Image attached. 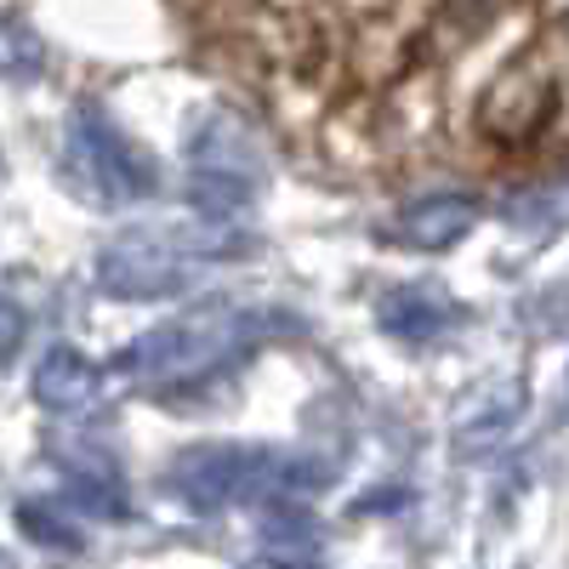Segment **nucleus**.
I'll return each instance as SVG.
<instances>
[{
  "mask_svg": "<svg viewBox=\"0 0 569 569\" xmlns=\"http://www.w3.org/2000/svg\"><path fill=\"white\" fill-rule=\"evenodd\" d=\"M302 319L284 308H246V302H200L154 330H142L137 342L114 359L120 376L149 388H182V382H206L222 365L251 353L268 337H297Z\"/></svg>",
  "mask_w": 569,
  "mask_h": 569,
  "instance_id": "obj_1",
  "label": "nucleus"
},
{
  "mask_svg": "<svg viewBox=\"0 0 569 569\" xmlns=\"http://www.w3.org/2000/svg\"><path fill=\"white\" fill-rule=\"evenodd\" d=\"M251 246L257 240L246 228H233V217H194L182 228H126L98 251L91 279L120 302H160L188 291L206 262L246 257Z\"/></svg>",
  "mask_w": 569,
  "mask_h": 569,
  "instance_id": "obj_2",
  "label": "nucleus"
},
{
  "mask_svg": "<svg viewBox=\"0 0 569 569\" xmlns=\"http://www.w3.org/2000/svg\"><path fill=\"white\" fill-rule=\"evenodd\" d=\"M325 479H330L325 461L279 445H194L166 467V490L194 512L240 507V501H284Z\"/></svg>",
  "mask_w": 569,
  "mask_h": 569,
  "instance_id": "obj_3",
  "label": "nucleus"
},
{
  "mask_svg": "<svg viewBox=\"0 0 569 569\" xmlns=\"http://www.w3.org/2000/svg\"><path fill=\"white\" fill-rule=\"evenodd\" d=\"M262 142L233 109H206L188 126V206L200 217H240L262 194Z\"/></svg>",
  "mask_w": 569,
  "mask_h": 569,
  "instance_id": "obj_4",
  "label": "nucleus"
},
{
  "mask_svg": "<svg viewBox=\"0 0 569 569\" xmlns=\"http://www.w3.org/2000/svg\"><path fill=\"white\" fill-rule=\"evenodd\" d=\"M63 182L91 206H131L154 194L160 171L154 154H142L103 109L80 103L63 131Z\"/></svg>",
  "mask_w": 569,
  "mask_h": 569,
  "instance_id": "obj_5",
  "label": "nucleus"
},
{
  "mask_svg": "<svg viewBox=\"0 0 569 569\" xmlns=\"http://www.w3.org/2000/svg\"><path fill=\"white\" fill-rule=\"evenodd\" d=\"M558 109V80L541 69V63H507L479 98V131L490 142H501V149H525V142H536L547 131Z\"/></svg>",
  "mask_w": 569,
  "mask_h": 569,
  "instance_id": "obj_6",
  "label": "nucleus"
},
{
  "mask_svg": "<svg viewBox=\"0 0 569 569\" xmlns=\"http://www.w3.org/2000/svg\"><path fill=\"white\" fill-rule=\"evenodd\" d=\"M472 228H479V200L472 194H427V200L399 206L376 233L405 251H450Z\"/></svg>",
  "mask_w": 569,
  "mask_h": 569,
  "instance_id": "obj_7",
  "label": "nucleus"
},
{
  "mask_svg": "<svg viewBox=\"0 0 569 569\" xmlns=\"http://www.w3.org/2000/svg\"><path fill=\"white\" fill-rule=\"evenodd\" d=\"M376 325H382L388 337L421 348V342L450 337L456 325H467V308H461L450 291H439V284L410 279V284H393V291L376 297Z\"/></svg>",
  "mask_w": 569,
  "mask_h": 569,
  "instance_id": "obj_8",
  "label": "nucleus"
},
{
  "mask_svg": "<svg viewBox=\"0 0 569 569\" xmlns=\"http://www.w3.org/2000/svg\"><path fill=\"white\" fill-rule=\"evenodd\" d=\"M34 405L46 416H58V421H80V416H91L103 405V370L91 365L80 348L58 342L34 365Z\"/></svg>",
  "mask_w": 569,
  "mask_h": 569,
  "instance_id": "obj_9",
  "label": "nucleus"
},
{
  "mask_svg": "<svg viewBox=\"0 0 569 569\" xmlns=\"http://www.w3.org/2000/svg\"><path fill=\"white\" fill-rule=\"evenodd\" d=\"M518 410H525V382H496L490 393H479V399L461 410V421H456V445H461V450H485V445H496L507 427H512Z\"/></svg>",
  "mask_w": 569,
  "mask_h": 569,
  "instance_id": "obj_10",
  "label": "nucleus"
},
{
  "mask_svg": "<svg viewBox=\"0 0 569 569\" xmlns=\"http://www.w3.org/2000/svg\"><path fill=\"white\" fill-rule=\"evenodd\" d=\"M507 228L530 233V240H547V233L569 228V182H541V188H518V194L501 206Z\"/></svg>",
  "mask_w": 569,
  "mask_h": 569,
  "instance_id": "obj_11",
  "label": "nucleus"
},
{
  "mask_svg": "<svg viewBox=\"0 0 569 569\" xmlns=\"http://www.w3.org/2000/svg\"><path fill=\"white\" fill-rule=\"evenodd\" d=\"M0 74L18 80V86L46 74V40L18 18H0Z\"/></svg>",
  "mask_w": 569,
  "mask_h": 569,
  "instance_id": "obj_12",
  "label": "nucleus"
},
{
  "mask_svg": "<svg viewBox=\"0 0 569 569\" xmlns=\"http://www.w3.org/2000/svg\"><path fill=\"white\" fill-rule=\"evenodd\" d=\"M18 518H23V530H29L34 541H46V547H80V525L58 507V496H52V501H23Z\"/></svg>",
  "mask_w": 569,
  "mask_h": 569,
  "instance_id": "obj_13",
  "label": "nucleus"
},
{
  "mask_svg": "<svg viewBox=\"0 0 569 569\" xmlns=\"http://www.w3.org/2000/svg\"><path fill=\"white\" fill-rule=\"evenodd\" d=\"M23 337H29V319H23V308H18L12 297H0V359H12V353L23 348Z\"/></svg>",
  "mask_w": 569,
  "mask_h": 569,
  "instance_id": "obj_14",
  "label": "nucleus"
}]
</instances>
